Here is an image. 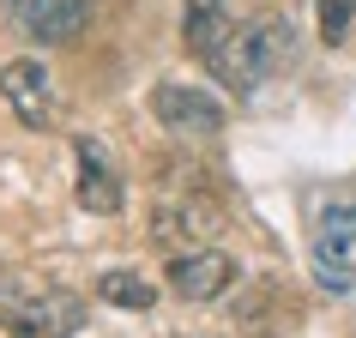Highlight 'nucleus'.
Listing matches in <instances>:
<instances>
[{
	"label": "nucleus",
	"mask_w": 356,
	"mask_h": 338,
	"mask_svg": "<svg viewBox=\"0 0 356 338\" xmlns=\"http://www.w3.org/2000/svg\"><path fill=\"white\" fill-rule=\"evenodd\" d=\"M314 19H320V37L338 49V42L350 37V24H356V0H314Z\"/></svg>",
	"instance_id": "12"
},
{
	"label": "nucleus",
	"mask_w": 356,
	"mask_h": 338,
	"mask_svg": "<svg viewBox=\"0 0 356 338\" xmlns=\"http://www.w3.org/2000/svg\"><path fill=\"white\" fill-rule=\"evenodd\" d=\"M229 31H236V19H229L224 0H188L181 6V42H188V55L211 61L229 42Z\"/></svg>",
	"instance_id": "8"
},
{
	"label": "nucleus",
	"mask_w": 356,
	"mask_h": 338,
	"mask_svg": "<svg viewBox=\"0 0 356 338\" xmlns=\"http://www.w3.org/2000/svg\"><path fill=\"white\" fill-rule=\"evenodd\" d=\"M6 19L19 31L24 42H42V49H55V42H73L91 19V0H6Z\"/></svg>",
	"instance_id": "2"
},
{
	"label": "nucleus",
	"mask_w": 356,
	"mask_h": 338,
	"mask_svg": "<svg viewBox=\"0 0 356 338\" xmlns=\"http://www.w3.org/2000/svg\"><path fill=\"white\" fill-rule=\"evenodd\" d=\"M73 157H79L73 200H79L85 211H97V218H115V211L127 206V193H121V175H115V163H109V151H103V139L79 133V139H73Z\"/></svg>",
	"instance_id": "4"
},
{
	"label": "nucleus",
	"mask_w": 356,
	"mask_h": 338,
	"mask_svg": "<svg viewBox=\"0 0 356 338\" xmlns=\"http://www.w3.org/2000/svg\"><path fill=\"white\" fill-rule=\"evenodd\" d=\"M314 278L326 290H356V211L332 206L314 230Z\"/></svg>",
	"instance_id": "3"
},
{
	"label": "nucleus",
	"mask_w": 356,
	"mask_h": 338,
	"mask_svg": "<svg viewBox=\"0 0 356 338\" xmlns=\"http://www.w3.org/2000/svg\"><path fill=\"white\" fill-rule=\"evenodd\" d=\"M49 284L37 278V272H24V266H0V320H13L24 308V302H37Z\"/></svg>",
	"instance_id": "11"
},
{
	"label": "nucleus",
	"mask_w": 356,
	"mask_h": 338,
	"mask_svg": "<svg viewBox=\"0 0 356 338\" xmlns=\"http://www.w3.org/2000/svg\"><path fill=\"white\" fill-rule=\"evenodd\" d=\"M97 296L109 302V308L145 314V308H157V284H151L145 272H133V266H115V272H103V278H97Z\"/></svg>",
	"instance_id": "9"
},
{
	"label": "nucleus",
	"mask_w": 356,
	"mask_h": 338,
	"mask_svg": "<svg viewBox=\"0 0 356 338\" xmlns=\"http://www.w3.org/2000/svg\"><path fill=\"white\" fill-rule=\"evenodd\" d=\"M151 115H157V127L193 133V139L224 133V103L211 91H200V85H181V79H163V85L151 91Z\"/></svg>",
	"instance_id": "1"
},
{
	"label": "nucleus",
	"mask_w": 356,
	"mask_h": 338,
	"mask_svg": "<svg viewBox=\"0 0 356 338\" xmlns=\"http://www.w3.org/2000/svg\"><path fill=\"white\" fill-rule=\"evenodd\" d=\"M229 284H236V260L218 248H188L169 260V296L181 302H218Z\"/></svg>",
	"instance_id": "6"
},
{
	"label": "nucleus",
	"mask_w": 356,
	"mask_h": 338,
	"mask_svg": "<svg viewBox=\"0 0 356 338\" xmlns=\"http://www.w3.org/2000/svg\"><path fill=\"white\" fill-rule=\"evenodd\" d=\"M211 230H218V218L200 206H163L157 211V242H200Z\"/></svg>",
	"instance_id": "10"
},
{
	"label": "nucleus",
	"mask_w": 356,
	"mask_h": 338,
	"mask_svg": "<svg viewBox=\"0 0 356 338\" xmlns=\"http://www.w3.org/2000/svg\"><path fill=\"white\" fill-rule=\"evenodd\" d=\"M79 326H85V296H73V290H42L37 302H24L19 314L6 320V332L13 338H73Z\"/></svg>",
	"instance_id": "7"
},
{
	"label": "nucleus",
	"mask_w": 356,
	"mask_h": 338,
	"mask_svg": "<svg viewBox=\"0 0 356 338\" xmlns=\"http://www.w3.org/2000/svg\"><path fill=\"white\" fill-rule=\"evenodd\" d=\"M0 97H6V109L19 115L24 127H49L55 121V79L42 61H6L0 67Z\"/></svg>",
	"instance_id": "5"
}]
</instances>
